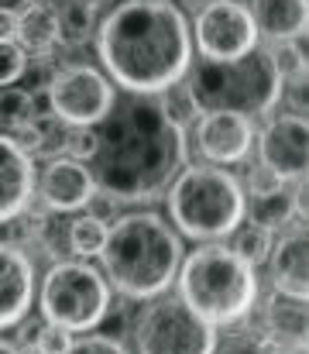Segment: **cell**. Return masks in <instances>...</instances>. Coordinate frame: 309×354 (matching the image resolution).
Here are the masks:
<instances>
[{
  "label": "cell",
  "mask_w": 309,
  "mask_h": 354,
  "mask_svg": "<svg viewBox=\"0 0 309 354\" xmlns=\"http://www.w3.org/2000/svg\"><path fill=\"white\" fill-rule=\"evenodd\" d=\"M189 162V134L165 97L124 93L97 124V155L86 162L97 193L113 203H155Z\"/></svg>",
  "instance_id": "1"
},
{
  "label": "cell",
  "mask_w": 309,
  "mask_h": 354,
  "mask_svg": "<svg viewBox=\"0 0 309 354\" xmlns=\"http://www.w3.org/2000/svg\"><path fill=\"white\" fill-rule=\"evenodd\" d=\"M97 59L110 83L138 97L172 93L193 66V28L176 0H120L97 24Z\"/></svg>",
  "instance_id": "2"
},
{
  "label": "cell",
  "mask_w": 309,
  "mask_h": 354,
  "mask_svg": "<svg viewBox=\"0 0 309 354\" xmlns=\"http://www.w3.org/2000/svg\"><path fill=\"white\" fill-rule=\"evenodd\" d=\"M182 254V237L169 224V217L155 210H131L106 224L97 258L113 292L144 303L162 292H172Z\"/></svg>",
  "instance_id": "3"
},
{
  "label": "cell",
  "mask_w": 309,
  "mask_h": 354,
  "mask_svg": "<svg viewBox=\"0 0 309 354\" xmlns=\"http://www.w3.org/2000/svg\"><path fill=\"white\" fill-rule=\"evenodd\" d=\"M176 296L216 330L241 327L261 299V279L227 241H200L182 254Z\"/></svg>",
  "instance_id": "4"
},
{
  "label": "cell",
  "mask_w": 309,
  "mask_h": 354,
  "mask_svg": "<svg viewBox=\"0 0 309 354\" xmlns=\"http://www.w3.org/2000/svg\"><path fill=\"white\" fill-rule=\"evenodd\" d=\"M189 114H213L234 111L258 120L275 114L285 100V83L279 80L268 52L254 45L237 59H200L189 66L186 80L179 83Z\"/></svg>",
  "instance_id": "5"
},
{
  "label": "cell",
  "mask_w": 309,
  "mask_h": 354,
  "mask_svg": "<svg viewBox=\"0 0 309 354\" xmlns=\"http://www.w3.org/2000/svg\"><path fill=\"white\" fill-rule=\"evenodd\" d=\"M169 224L189 241H227L244 221V183L223 165H182L165 189Z\"/></svg>",
  "instance_id": "6"
},
{
  "label": "cell",
  "mask_w": 309,
  "mask_h": 354,
  "mask_svg": "<svg viewBox=\"0 0 309 354\" xmlns=\"http://www.w3.org/2000/svg\"><path fill=\"white\" fill-rule=\"evenodd\" d=\"M110 303H113V289L106 275L86 258H55L35 292V306L41 320L69 334L97 330L110 317Z\"/></svg>",
  "instance_id": "7"
},
{
  "label": "cell",
  "mask_w": 309,
  "mask_h": 354,
  "mask_svg": "<svg viewBox=\"0 0 309 354\" xmlns=\"http://www.w3.org/2000/svg\"><path fill=\"white\" fill-rule=\"evenodd\" d=\"M216 341L220 330L172 292L144 299L131 327L134 354H213Z\"/></svg>",
  "instance_id": "8"
},
{
  "label": "cell",
  "mask_w": 309,
  "mask_h": 354,
  "mask_svg": "<svg viewBox=\"0 0 309 354\" xmlns=\"http://www.w3.org/2000/svg\"><path fill=\"white\" fill-rule=\"evenodd\" d=\"M45 100H48V111L62 124L97 127L117 100V86L110 83V76L100 66L69 62V66L52 69V76L45 83Z\"/></svg>",
  "instance_id": "9"
},
{
  "label": "cell",
  "mask_w": 309,
  "mask_h": 354,
  "mask_svg": "<svg viewBox=\"0 0 309 354\" xmlns=\"http://www.w3.org/2000/svg\"><path fill=\"white\" fill-rule=\"evenodd\" d=\"M189 28L200 59H237L254 45H261L254 17L241 0H206L200 3L196 21Z\"/></svg>",
  "instance_id": "10"
},
{
  "label": "cell",
  "mask_w": 309,
  "mask_h": 354,
  "mask_svg": "<svg viewBox=\"0 0 309 354\" xmlns=\"http://www.w3.org/2000/svg\"><path fill=\"white\" fill-rule=\"evenodd\" d=\"M254 151H258V165L272 179H279L285 186L306 179V158H309L306 114H296V111L268 114L265 127L254 131Z\"/></svg>",
  "instance_id": "11"
},
{
  "label": "cell",
  "mask_w": 309,
  "mask_h": 354,
  "mask_svg": "<svg viewBox=\"0 0 309 354\" xmlns=\"http://www.w3.org/2000/svg\"><path fill=\"white\" fill-rule=\"evenodd\" d=\"M93 200H97V179L90 165L79 158L55 155L35 176V203H41L45 214L69 217V214L93 207Z\"/></svg>",
  "instance_id": "12"
},
{
  "label": "cell",
  "mask_w": 309,
  "mask_h": 354,
  "mask_svg": "<svg viewBox=\"0 0 309 354\" xmlns=\"http://www.w3.org/2000/svg\"><path fill=\"white\" fill-rule=\"evenodd\" d=\"M254 120L234 111H213L200 114L196 120V151L203 155L209 165H241L254 151Z\"/></svg>",
  "instance_id": "13"
},
{
  "label": "cell",
  "mask_w": 309,
  "mask_h": 354,
  "mask_svg": "<svg viewBox=\"0 0 309 354\" xmlns=\"http://www.w3.org/2000/svg\"><path fill=\"white\" fill-rule=\"evenodd\" d=\"M38 268L28 248L14 241H0V334L14 330L35 310Z\"/></svg>",
  "instance_id": "14"
},
{
  "label": "cell",
  "mask_w": 309,
  "mask_h": 354,
  "mask_svg": "<svg viewBox=\"0 0 309 354\" xmlns=\"http://www.w3.org/2000/svg\"><path fill=\"white\" fill-rule=\"evenodd\" d=\"M35 176L38 165L21 145L0 131V227L14 224L35 207Z\"/></svg>",
  "instance_id": "15"
},
{
  "label": "cell",
  "mask_w": 309,
  "mask_h": 354,
  "mask_svg": "<svg viewBox=\"0 0 309 354\" xmlns=\"http://www.w3.org/2000/svg\"><path fill=\"white\" fill-rule=\"evenodd\" d=\"M265 265H268V282L275 292L292 296V299H306V227L289 224L285 231H279Z\"/></svg>",
  "instance_id": "16"
},
{
  "label": "cell",
  "mask_w": 309,
  "mask_h": 354,
  "mask_svg": "<svg viewBox=\"0 0 309 354\" xmlns=\"http://www.w3.org/2000/svg\"><path fill=\"white\" fill-rule=\"evenodd\" d=\"M244 217L268 227L272 234L285 231L289 224H306V179L285 186H272V189H261V193H247V203H244Z\"/></svg>",
  "instance_id": "17"
},
{
  "label": "cell",
  "mask_w": 309,
  "mask_h": 354,
  "mask_svg": "<svg viewBox=\"0 0 309 354\" xmlns=\"http://www.w3.org/2000/svg\"><path fill=\"white\" fill-rule=\"evenodd\" d=\"M261 306V334L282 344H306V299H292L282 292H268Z\"/></svg>",
  "instance_id": "18"
},
{
  "label": "cell",
  "mask_w": 309,
  "mask_h": 354,
  "mask_svg": "<svg viewBox=\"0 0 309 354\" xmlns=\"http://www.w3.org/2000/svg\"><path fill=\"white\" fill-rule=\"evenodd\" d=\"M24 52L28 59L31 55H52L62 41H59V17H55V7L45 3V0H35L28 3L24 10H17L14 17V35H10Z\"/></svg>",
  "instance_id": "19"
},
{
  "label": "cell",
  "mask_w": 309,
  "mask_h": 354,
  "mask_svg": "<svg viewBox=\"0 0 309 354\" xmlns=\"http://www.w3.org/2000/svg\"><path fill=\"white\" fill-rule=\"evenodd\" d=\"M261 38H303L306 35V0H251L247 3Z\"/></svg>",
  "instance_id": "20"
},
{
  "label": "cell",
  "mask_w": 309,
  "mask_h": 354,
  "mask_svg": "<svg viewBox=\"0 0 309 354\" xmlns=\"http://www.w3.org/2000/svg\"><path fill=\"white\" fill-rule=\"evenodd\" d=\"M66 134H69V124H62L52 111H38L21 131H14L10 138L35 162H48V158H55V155L66 151Z\"/></svg>",
  "instance_id": "21"
},
{
  "label": "cell",
  "mask_w": 309,
  "mask_h": 354,
  "mask_svg": "<svg viewBox=\"0 0 309 354\" xmlns=\"http://www.w3.org/2000/svg\"><path fill=\"white\" fill-rule=\"evenodd\" d=\"M106 217L97 210H79V214H69L66 221V248L73 258H97L103 248V237H106Z\"/></svg>",
  "instance_id": "22"
},
{
  "label": "cell",
  "mask_w": 309,
  "mask_h": 354,
  "mask_svg": "<svg viewBox=\"0 0 309 354\" xmlns=\"http://www.w3.org/2000/svg\"><path fill=\"white\" fill-rule=\"evenodd\" d=\"M55 17H59V41L66 48H83L93 41L97 35V10L83 7L79 0H59L52 3Z\"/></svg>",
  "instance_id": "23"
},
{
  "label": "cell",
  "mask_w": 309,
  "mask_h": 354,
  "mask_svg": "<svg viewBox=\"0 0 309 354\" xmlns=\"http://www.w3.org/2000/svg\"><path fill=\"white\" fill-rule=\"evenodd\" d=\"M279 80L285 86H306V52L299 45V38H279V41H268L265 45Z\"/></svg>",
  "instance_id": "24"
},
{
  "label": "cell",
  "mask_w": 309,
  "mask_h": 354,
  "mask_svg": "<svg viewBox=\"0 0 309 354\" xmlns=\"http://www.w3.org/2000/svg\"><path fill=\"white\" fill-rule=\"evenodd\" d=\"M35 114H38V97L31 90H24L17 83L0 86V131L3 134L21 131Z\"/></svg>",
  "instance_id": "25"
},
{
  "label": "cell",
  "mask_w": 309,
  "mask_h": 354,
  "mask_svg": "<svg viewBox=\"0 0 309 354\" xmlns=\"http://www.w3.org/2000/svg\"><path fill=\"white\" fill-rule=\"evenodd\" d=\"M272 241H275V234H272L268 227H261V224H254V221H247V217L230 231V248H234L244 261H251L254 268L265 265V258H268V251H272Z\"/></svg>",
  "instance_id": "26"
},
{
  "label": "cell",
  "mask_w": 309,
  "mask_h": 354,
  "mask_svg": "<svg viewBox=\"0 0 309 354\" xmlns=\"http://www.w3.org/2000/svg\"><path fill=\"white\" fill-rule=\"evenodd\" d=\"M24 69H28V52L10 35H0V86L21 83Z\"/></svg>",
  "instance_id": "27"
},
{
  "label": "cell",
  "mask_w": 309,
  "mask_h": 354,
  "mask_svg": "<svg viewBox=\"0 0 309 354\" xmlns=\"http://www.w3.org/2000/svg\"><path fill=\"white\" fill-rule=\"evenodd\" d=\"M66 354H131L124 348V341H117L113 334L100 330H86V334H73V344Z\"/></svg>",
  "instance_id": "28"
},
{
  "label": "cell",
  "mask_w": 309,
  "mask_h": 354,
  "mask_svg": "<svg viewBox=\"0 0 309 354\" xmlns=\"http://www.w3.org/2000/svg\"><path fill=\"white\" fill-rule=\"evenodd\" d=\"M69 344H73V334H69V330H62V327H55V324H45V320H41V327H38V334H35L31 351L35 354H66L69 351Z\"/></svg>",
  "instance_id": "29"
},
{
  "label": "cell",
  "mask_w": 309,
  "mask_h": 354,
  "mask_svg": "<svg viewBox=\"0 0 309 354\" xmlns=\"http://www.w3.org/2000/svg\"><path fill=\"white\" fill-rule=\"evenodd\" d=\"M69 158H79V162H90L97 155V127H69L66 134V151Z\"/></svg>",
  "instance_id": "30"
},
{
  "label": "cell",
  "mask_w": 309,
  "mask_h": 354,
  "mask_svg": "<svg viewBox=\"0 0 309 354\" xmlns=\"http://www.w3.org/2000/svg\"><path fill=\"white\" fill-rule=\"evenodd\" d=\"M268 351V337L265 334H230L223 337V344L216 341L213 354H265Z\"/></svg>",
  "instance_id": "31"
},
{
  "label": "cell",
  "mask_w": 309,
  "mask_h": 354,
  "mask_svg": "<svg viewBox=\"0 0 309 354\" xmlns=\"http://www.w3.org/2000/svg\"><path fill=\"white\" fill-rule=\"evenodd\" d=\"M265 354H306V344H282V341H268Z\"/></svg>",
  "instance_id": "32"
},
{
  "label": "cell",
  "mask_w": 309,
  "mask_h": 354,
  "mask_svg": "<svg viewBox=\"0 0 309 354\" xmlns=\"http://www.w3.org/2000/svg\"><path fill=\"white\" fill-rule=\"evenodd\" d=\"M28 3H35V0H0V14H17V10H24Z\"/></svg>",
  "instance_id": "33"
},
{
  "label": "cell",
  "mask_w": 309,
  "mask_h": 354,
  "mask_svg": "<svg viewBox=\"0 0 309 354\" xmlns=\"http://www.w3.org/2000/svg\"><path fill=\"white\" fill-rule=\"evenodd\" d=\"M14 17L17 14H0V35H14Z\"/></svg>",
  "instance_id": "34"
},
{
  "label": "cell",
  "mask_w": 309,
  "mask_h": 354,
  "mask_svg": "<svg viewBox=\"0 0 309 354\" xmlns=\"http://www.w3.org/2000/svg\"><path fill=\"white\" fill-rule=\"evenodd\" d=\"M0 354H24V351H21L10 337H3V334H0Z\"/></svg>",
  "instance_id": "35"
},
{
  "label": "cell",
  "mask_w": 309,
  "mask_h": 354,
  "mask_svg": "<svg viewBox=\"0 0 309 354\" xmlns=\"http://www.w3.org/2000/svg\"><path fill=\"white\" fill-rule=\"evenodd\" d=\"M83 7H90V10H103V7H110L113 0H79Z\"/></svg>",
  "instance_id": "36"
},
{
  "label": "cell",
  "mask_w": 309,
  "mask_h": 354,
  "mask_svg": "<svg viewBox=\"0 0 309 354\" xmlns=\"http://www.w3.org/2000/svg\"><path fill=\"white\" fill-rule=\"evenodd\" d=\"M196 3H206V0H196Z\"/></svg>",
  "instance_id": "37"
}]
</instances>
